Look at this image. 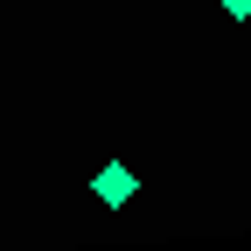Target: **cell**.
Instances as JSON below:
<instances>
[{"instance_id": "obj_1", "label": "cell", "mask_w": 251, "mask_h": 251, "mask_svg": "<svg viewBox=\"0 0 251 251\" xmlns=\"http://www.w3.org/2000/svg\"><path fill=\"white\" fill-rule=\"evenodd\" d=\"M91 188H98V202L105 209H126V202H133V168H98V181H91Z\"/></svg>"}, {"instance_id": "obj_2", "label": "cell", "mask_w": 251, "mask_h": 251, "mask_svg": "<svg viewBox=\"0 0 251 251\" xmlns=\"http://www.w3.org/2000/svg\"><path fill=\"white\" fill-rule=\"evenodd\" d=\"M224 14H237V21H244V14H251V0H224Z\"/></svg>"}]
</instances>
